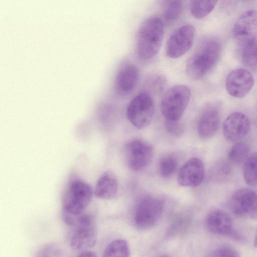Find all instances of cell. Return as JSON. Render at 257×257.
Returning a JSON list of instances; mask_svg holds the SVG:
<instances>
[{"mask_svg":"<svg viewBox=\"0 0 257 257\" xmlns=\"http://www.w3.org/2000/svg\"><path fill=\"white\" fill-rule=\"evenodd\" d=\"M243 176L248 185L257 186V152L249 157L244 163Z\"/></svg>","mask_w":257,"mask_h":257,"instance_id":"obj_22","label":"cell"},{"mask_svg":"<svg viewBox=\"0 0 257 257\" xmlns=\"http://www.w3.org/2000/svg\"><path fill=\"white\" fill-rule=\"evenodd\" d=\"M206 225L208 230L213 234L230 237L234 229L230 216L225 211L216 209L208 215Z\"/></svg>","mask_w":257,"mask_h":257,"instance_id":"obj_16","label":"cell"},{"mask_svg":"<svg viewBox=\"0 0 257 257\" xmlns=\"http://www.w3.org/2000/svg\"><path fill=\"white\" fill-rule=\"evenodd\" d=\"M250 127L248 117L243 113L235 112L225 120L223 125V135L229 141H237L247 134Z\"/></svg>","mask_w":257,"mask_h":257,"instance_id":"obj_14","label":"cell"},{"mask_svg":"<svg viewBox=\"0 0 257 257\" xmlns=\"http://www.w3.org/2000/svg\"><path fill=\"white\" fill-rule=\"evenodd\" d=\"M191 92L187 86L176 85L163 94L160 103L161 111L166 120H180L191 99Z\"/></svg>","mask_w":257,"mask_h":257,"instance_id":"obj_5","label":"cell"},{"mask_svg":"<svg viewBox=\"0 0 257 257\" xmlns=\"http://www.w3.org/2000/svg\"><path fill=\"white\" fill-rule=\"evenodd\" d=\"M155 111L154 100L148 93L143 91L135 96L127 108V116L135 127L142 129L151 122Z\"/></svg>","mask_w":257,"mask_h":257,"instance_id":"obj_6","label":"cell"},{"mask_svg":"<svg viewBox=\"0 0 257 257\" xmlns=\"http://www.w3.org/2000/svg\"><path fill=\"white\" fill-rule=\"evenodd\" d=\"M145 86L148 90L147 93L159 94L164 90L166 85V79L161 74L155 73L151 74L145 80ZM146 92V91H145Z\"/></svg>","mask_w":257,"mask_h":257,"instance_id":"obj_25","label":"cell"},{"mask_svg":"<svg viewBox=\"0 0 257 257\" xmlns=\"http://www.w3.org/2000/svg\"><path fill=\"white\" fill-rule=\"evenodd\" d=\"M139 71L134 64L124 65L119 71L115 82L116 93L120 96H127L135 88L138 81Z\"/></svg>","mask_w":257,"mask_h":257,"instance_id":"obj_15","label":"cell"},{"mask_svg":"<svg viewBox=\"0 0 257 257\" xmlns=\"http://www.w3.org/2000/svg\"><path fill=\"white\" fill-rule=\"evenodd\" d=\"M220 115L218 110L213 106L207 107L201 113L198 123V132L203 139L209 138L218 130Z\"/></svg>","mask_w":257,"mask_h":257,"instance_id":"obj_17","label":"cell"},{"mask_svg":"<svg viewBox=\"0 0 257 257\" xmlns=\"http://www.w3.org/2000/svg\"><path fill=\"white\" fill-rule=\"evenodd\" d=\"M233 213L237 216L257 219V193L250 188L236 191L230 200Z\"/></svg>","mask_w":257,"mask_h":257,"instance_id":"obj_10","label":"cell"},{"mask_svg":"<svg viewBox=\"0 0 257 257\" xmlns=\"http://www.w3.org/2000/svg\"><path fill=\"white\" fill-rule=\"evenodd\" d=\"M195 34L194 26L189 24L181 26L175 29L166 43V55L176 59L185 54L193 45Z\"/></svg>","mask_w":257,"mask_h":257,"instance_id":"obj_8","label":"cell"},{"mask_svg":"<svg viewBox=\"0 0 257 257\" xmlns=\"http://www.w3.org/2000/svg\"><path fill=\"white\" fill-rule=\"evenodd\" d=\"M232 32L234 38L244 45L256 40L257 11L249 10L242 13L237 19Z\"/></svg>","mask_w":257,"mask_h":257,"instance_id":"obj_12","label":"cell"},{"mask_svg":"<svg viewBox=\"0 0 257 257\" xmlns=\"http://www.w3.org/2000/svg\"><path fill=\"white\" fill-rule=\"evenodd\" d=\"M242 60L246 66L251 68L257 67V40L244 45Z\"/></svg>","mask_w":257,"mask_h":257,"instance_id":"obj_26","label":"cell"},{"mask_svg":"<svg viewBox=\"0 0 257 257\" xmlns=\"http://www.w3.org/2000/svg\"><path fill=\"white\" fill-rule=\"evenodd\" d=\"M217 3L216 1H191L190 3V13L194 18L202 19L211 12Z\"/></svg>","mask_w":257,"mask_h":257,"instance_id":"obj_21","label":"cell"},{"mask_svg":"<svg viewBox=\"0 0 257 257\" xmlns=\"http://www.w3.org/2000/svg\"><path fill=\"white\" fill-rule=\"evenodd\" d=\"M127 165L134 171L141 170L151 162L153 150L148 143L142 140H134L126 146Z\"/></svg>","mask_w":257,"mask_h":257,"instance_id":"obj_9","label":"cell"},{"mask_svg":"<svg viewBox=\"0 0 257 257\" xmlns=\"http://www.w3.org/2000/svg\"><path fill=\"white\" fill-rule=\"evenodd\" d=\"M254 83L253 76L249 71L239 68L232 70L228 74L225 86L231 96L242 98L250 92Z\"/></svg>","mask_w":257,"mask_h":257,"instance_id":"obj_11","label":"cell"},{"mask_svg":"<svg viewBox=\"0 0 257 257\" xmlns=\"http://www.w3.org/2000/svg\"><path fill=\"white\" fill-rule=\"evenodd\" d=\"M210 257H240V256L234 249L228 246H223L214 250Z\"/></svg>","mask_w":257,"mask_h":257,"instance_id":"obj_30","label":"cell"},{"mask_svg":"<svg viewBox=\"0 0 257 257\" xmlns=\"http://www.w3.org/2000/svg\"><path fill=\"white\" fill-rule=\"evenodd\" d=\"M77 257H98L97 255L93 251L85 250L82 251Z\"/></svg>","mask_w":257,"mask_h":257,"instance_id":"obj_31","label":"cell"},{"mask_svg":"<svg viewBox=\"0 0 257 257\" xmlns=\"http://www.w3.org/2000/svg\"><path fill=\"white\" fill-rule=\"evenodd\" d=\"M65 223L72 227L70 239L71 248L76 251H85L93 248L97 240V228L92 215L83 213L74 216L62 213Z\"/></svg>","mask_w":257,"mask_h":257,"instance_id":"obj_2","label":"cell"},{"mask_svg":"<svg viewBox=\"0 0 257 257\" xmlns=\"http://www.w3.org/2000/svg\"><path fill=\"white\" fill-rule=\"evenodd\" d=\"M59 248L54 245L44 246L37 253L36 257H61Z\"/></svg>","mask_w":257,"mask_h":257,"instance_id":"obj_29","label":"cell"},{"mask_svg":"<svg viewBox=\"0 0 257 257\" xmlns=\"http://www.w3.org/2000/svg\"><path fill=\"white\" fill-rule=\"evenodd\" d=\"M249 147L244 142H238L234 144L229 151L228 158L235 165L245 163L248 158Z\"/></svg>","mask_w":257,"mask_h":257,"instance_id":"obj_23","label":"cell"},{"mask_svg":"<svg viewBox=\"0 0 257 257\" xmlns=\"http://www.w3.org/2000/svg\"><path fill=\"white\" fill-rule=\"evenodd\" d=\"M118 191V182L113 173L104 172L99 178L94 189L96 197L101 199L113 198Z\"/></svg>","mask_w":257,"mask_h":257,"instance_id":"obj_18","label":"cell"},{"mask_svg":"<svg viewBox=\"0 0 257 257\" xmlns=\"http://www.w3.org/2000/svg\"><path fill=\"white\" fill-rule=\"evenodd\" d=\"M165 128L170 134L176 137L181 135L184 130L183 125L180 122V120H166Z\"/></svg>","mask_w":257,"mask_h":257,"instance_id":"obj_28","label":"cell"},{"mask_svg":"<svg viewBox=\"0 0 257 257\" xmlns=\"http://www.w3.org/2000/svg\"><path fill=\"white\" fill-rule=\"evenodd\" d=\"M165 2L163 12L164 20L166 24L171 25L181 16L183 11V3L181 1H169Z\"/></svg>","mask_w":257,"mask_h":257,"instance_id":"obj_20","label":"cell"},{"mask_svg":"<svg viewBox=\"0 0 257 257\" xmlns=\"http://www.w3.org/2000/svg\"><path fill=\"white\" fill-rule=\"evenodd\" d=\"M94 194L93 187L87 182L74 179L69 183L62 201V212L74 216L83 214Z\"/></svg>","mask_w":257,"mask_h":257,"instance_id":"obj_4","label":"cell"},{"mask_svg":"<svg viewBox=\"0 0 257 257\" xmlns=\"http://www.w3.org/2000/svg\"><path fill=\"white\" fill-rule=\"evenodd\" d=\"M232 169L228 163L223 160L217 161L210 171L211 178L218 182L228 179L231 175Z\"/></svg>","mask_w":257,"mask_h":257,"instance_id":"obj_24","label":"cell"},{"mask_svg":"<svg viewBox=\"0 0 257 257\" xmlns=\"http://www.w3.org/2000/svg\"><path fill=\"white\" fill-rule=\"evenodd\" d=\"M178 165L176 158L168 155L163 157L160 160L159 170L162 177L168 178L172 176L176 171Z\"/></svg>","mask_w":257,"mask_h":257,"instance_id":"obj_27","label":"cell"},{"mask_svg":"<svg viewBox=\"0 0 257 257\" xmlns=\"http://www.w3.org/2000/svg\"><path fill=\"white\" fill-rule=\"evenodd\" d=\"M103 257H130L128 243L124 239L113 240L106 247Z\"/></svg>","mask_w":257,"mask_h":257,"instance_id":"obj_19","label":"cell"},{"mask_svg":"<svg viewBox=\"0 0 257 257\" xmlns=\"http://www.w3.org/2000/svg\"><path fill=\"white\" fill-rule=\"evenodd\" d=\"M164 33L162 20L157 16L146 19L140 26L137 35L136 51L144 61L153 58L161 48Z\"/></svg>","mask_w":257,"mask_h":257,"instance_id":"obj_1","label":"cell"},{"mask_svg":"<svg viewBox=\"0 0 257 257\" xmlns=\"http://www.w3.org/2000/svg\"><path fill=\"white\" fill-rule=\"evenodd\" d=\"M220 46L215 40L203 41L188 58L186 66L188 76L199 80L206 76L216 64L220 54Z\"/></svg>","mask_w":257,"mask_h":257,"instance_id":"obj_3","label":"cell"},{"mask_svg":"<svg viewBox=\"0 0 257 257\" xmlns=\"http://www.w3.org/2000/svg\"><path fill=\"white\" fill-rule=\"evenodd\" d=\"M205 168L203 161L194 157L188 160L180 169L177 180L180 185L185 187H197L203 181Z\"/></svg>","mask_w":257,"mask_h":257,"instance_id":"obj_13","label":"cell"},{"mask_svg":"<svg viewBox=\"0 0 257 257\" xmlns=\"http://www.w3.org/2000/svg\"><path fill=\"white\" fill-rule=\"evenodd\" d=\"M163 210L162 201L153 197H146L138 203L134 215V221L137 227L147 229L158 221Z\"/></svg>","mask_w":257,"mask_h":257,"instance_id":"obj_7","label":"cell"}]
</instances>
